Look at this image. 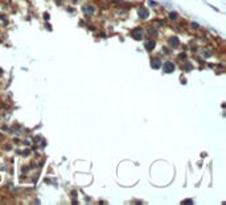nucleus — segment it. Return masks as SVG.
<instances>
[{
  "instance_id": "f257e3e1",
  "label": "nucleus",
  "mask_w": 226,
  "mask_h": 205,
  "mask_svg": "<svg viewBox=\"0 0 226 205\" xmlns=\"http://www.w3.org/2000/svg\"><path fill=\"white\" fill-rule=\"evenodd\" d=\"M131 37H132V39H135V40H142L143 31L140 29V28H135V29L131 32Z\"/></svg>"
},
{
  "instance_id": "f03ea898",
  "label": "nucleus",
  "mask_w": 226,
  "mask_h": 205,
  "mask_svg": "<svg viewBox=\"0 0 226 205\" xmlns=\"http://www.w3.org/2000/svg\"><path fill=\"white\" fill-rule=\"evenodd\" d=\"M163 70H164V73H172L174 70V64L173 62H165L163 65Z\"/></svg>"
},
{
  "instance_id": "7ed1b4c3",
  "label": "nucleus",
  "mask_w": 226,
  "mask_h": 205,
  "mask_svg": "<svg viewBox=\"0 0 226 205\" xmlns=\"http://www.w3.org/2000/svg\"><path fill=\"white\" fill-rule=\"evenodd\" d=\"M168 44H169V46H172V48H177L178 46V39L177 37H170Z\"/></svg>"
},
{
  "instance_id": "20e7f679",
  "label": "nucleus",
  "mask_w": 226,
  "mask_h": 205,
  "mask_svg": "<svg viewBox=\"0 0 226 205\" xmlns=\"http://www.w3.org/2000/svg\"><path fill=\"white\" fill-rule=\"evenodd\" d=\"M160 65H161V62H160L159 58H152V60H151V66L154 68V69H159Z\"/></svg>"
},
{
  "instance_id": "39448f33",
  "label": "nucleus",
  "mask_w": 226,
  "mask_h": 205,
  "mask_svg": "<svg viewBox=\"0 0 226 205\" xmlns=\"http://www.w3.org/2000/svg\"><path fill=\"white\" fill-rule=\"evenodd\" d=\"M144 48L147 49V50H151V49H154L155 48V41H147V43L144 44Z\"/></svg>"
},
{
  "instance_id": "423d86ee",
  "label": "nucleus",
  "mask_w": 226,
  "mask_h": 205,
  "mask_svg": "<svg viewBox=\"0 0 226 205\" xmlns=\"http://www.w3.org/2000/svg\"><path fill=\"white\" fill-rule=\"evenodd\" d=\"M139 15H140V17H142V19H147V17H148V12H147V9H146V8H143V9H140Z\"/></svg>"
},
{
  "instance_id": "0eeeda50",
  "label": "nucleus",
  "mask_w": 226,
  "mask_h": 205,
  "mask_svg": "<svg viewBox=\"0 0 226 205\" xmlns=\"http://www.w3.org/2000/svg\"><path fill=\"white\" fill-rule=\"evenodd\" d=\"M182 204H186V205H190V204H193V201L190 198H186V200H184L182 201Z\"/></svg>"
},
{
  "instance_id": "6e6552de",
  "label": "nucleus",
  "mask_w": 226,
  "mask_h": 205,
  "mask_svg": "<svg viewBox=\"0 0 226 205\" xmlns=\"http://www.w3.org/2000/svg\"><path fill=\"white\" fill-rule=\"evenodd\" d=\"M169 17H170V19H176V17H177V15H176L174 12H172V13L169 15Z\"/></svg>"
}]
</instances>
